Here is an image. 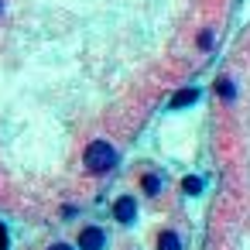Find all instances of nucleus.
<instances>
[{"mask_svg": "<svg viewBox=\"0 0 250 250\" xmlns=\"http://www.w3.org/2000/svg\"><path fill=\"white\" fill-rule=\"evenodd\" d=\"M83 161H86V171H89V175H106V171L117 165V151H113L110 141H93V144L86 147Z\"/></svg>", "mask_w": 250, "mask_h": 250, "instance_id": "obj_1", "label": "nucleus"}, {"mask_svg": "<svg viewBox=\"0 0 250 250\" xmlns=\"http://www.w3.org/2000/svg\"><path fill=\"white\" fill-rule=\"evenodd\" d=\"M106 247V233L100 226H83L79 233V250H103Z\"/></svg>", "mask_w": 250, "mask_h": 250, "instance_id": "obj_2", "label": "nucleus"}, {"mask_svg": "<svg viewBox=\"0 0 250 250\" xmlns=\"http://www.w3.org/2000/svg\"><path fill=\"white\" fill-rule=\"evenodd\" d=\"M137 216V199L134 195H120L117 202H113V219L117 223H130Z\"/></svg>", "mask_w": 250, "mask_h": 250, "instance_id": "obj_3", "label": "nucleus"}, {"mask_svg": "<svg viewBox=\"0 0 250 250\" xmlns=\"http://www.w3.org/2000/svg\"><path fill=\"white\" fill-rule=\"evenodd\" d=\"M158 250H182V240H178V233L165 229V233L158 236Z\"/></svg>", "mask_w": 250, "mask_h": 250, "instance_id": "obj_4", "label": "nucleus"}, {"mask_svg": "<svg viewBox=\"0 0 250 250\" xmlns=\"http://www.w3.org/2000/svg\"><path fill=\"white\" fill-rule=\"evenodd\" d=\"M195 100H199V93H195V89H182V93L171 100V106L178 110V106H185V103H195Z\"/></svg>", "mask_w": 250, "mask_h": 250, "instance_id": "obj_5", "label": "nucleus"}, {"mask_svg": "<svg viewBox=\"0 0 250 250\" xmlns=\"http://www.w3.org/2000/svg\"><path fill=\"white\" fill-rule=\"evenodd\" d=\"M141 185H144V192H147V195H158V192H161V178H158V175H144V178H141Z\"/></svg>", "mask_w": 250, "mask_h": 250, "instance_id": "obj_6", "label": "nucleus"}, {"mask_svg": "<svg viewBox=\"0 0 250 250\" xmlns=\"http://www.w3.org/2000/svg\"><path fill=\"white\" fill-rule=\"evenodd\" d=\"M182 188H185L188 195H195V192L202 188V182H199V178H185V182H182Z\"/></svg>", "mask_w": 250, "mask_h": 250, "instance_id": "obj_7", "label": "nucleus"}, {"mask_svg": "<svg viewBox=\"0 0 250 250\" xmlns=\"http://www.w3.org/2000/svg\"><path fill=\"white\" fill-rule=\"evenodd\" d=\"M0 250H7V233H4V226H0Z\"/></svg>", "mask_w": 250, "mask_h": 250, "instance_id": "obj_8", "label": "nucleus"}, {"mask_svg": "<svg viewBox=\"0 0 250 250\" xmlns=\"http://www.w3.org/2000/svg\"><path fill=\"white\" fill-rule=\"evenodd\" d=\"M48 250H76V247H69V243H52Z\"/></svg>", "mask_w": 250, "mask_h": 250, "instance_id": "obj_9", "label": "nucleus"}, {"mask_svg": "<svg viewBox=\"0 0 250 250\" xmlns=\"http://www.w3.org/2000/svg\"><path fill=\"white\" fill-rule=\"evenodd\" d=\"M0 7H4V0H0Z\"/></svg>", "mask_w": 250, "mask_h": 250, "instance_id": "obj_10", "label": "nucleus"}]
</instances>
